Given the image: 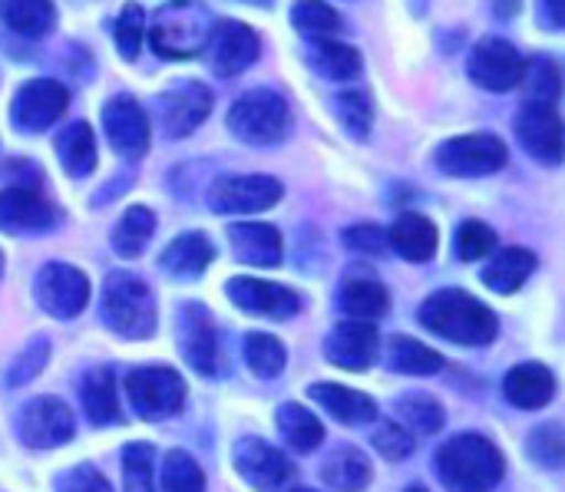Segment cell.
Returning <instances> with one entry per match:
<instances>
[{
    "instance_id": "e575fe53",
    "label": "cell",
    "mask_w": 565,
    "mask_h": 492,
    "mask_svg": "<svg viewBox=\"0 0 565 492\" xmlns=\"http://www.w3.org/2000/svg\"><path fill=\"white\" fill-rule=\"evenodd\" d=\"M156 232V215L146 205H132L113 228V252L119 258H139Z\"/></svg>"
},
{
    "instance_id": "db71d44e",
    "label": "cell",
    "mask_w": 565,
    "mask_h": 492,
    "mask_svg": "<svg viewBox=\"0 0 565 492\" xmlns=\"http://www.w3.org/2000/svg\"><path fill=\"white\" fill-rule=\"evenodd\" d=\"M407 492H430V490H424V486H411Z\"/></svg>"
},
{
    "instance_id": "cb8c5ba5",
    "label": "cell",
    "mask_w": 565,
    "mask_h": 492,
    "mask_svg": "<svg viewBox=\"0 0 565 492\" xmlns=\"http://www.w3.org/2000/svg\"><path fill=\"white\" fill-rule=\"evenodd\" d=\"M437 242H440L437 225L420 212L401 215L387 232V248H394L407 261H430L437 255Z\"/></svg>"
},
{
    "instance_id": "4fadbf2b",
    "label": "cell",
    "mask_w": 565,
    "mask_h": 492,
    "mask_svg": "<svg viewBox=\"0 0 565 492\" xmlns=\"http://www.w3.org/2000/svg\"><path fill=\"white\" fill-rule=\"evenodd\" d=\"M281 195L285 189L271 175H225L209 189V205L218 215H252L278 205Z\"/></svg>"
},
{
    "instance_id": "83f0119b",
    "label": "cell",
    "mask_w": 565,
    "mask_h": 492,
    "mask_svg": "<svg viewBox=\"0 0 565 492\" xmlns=\"http://www.w3.org/2000/svg\"><path fill=\"white\" fill-rule=\"evenodd\" d=\"M311 69L324 79H334V83H344V79H354L364 66L361 53L341 40H308V50H305Z\"/></svg>"
},
{
    "instance_id": "9c48e42d",
    "label": "cell",
    "mask_w": 565,
    "mask_h": 492,
    "mask_svg": "<svg viewBox=\"0 0 565 492\" xmlns=\"http://www.w3.org/2000/svg\"><path fill=\"white\" fill-rule=\"evenodd\" d=\"M526 56L503 36H483L470 56H467V73L480 89L490 93H510L523 83Z\"/></svg>"
},
{
    "instance_id": "7402d4cb",
    "label": "cell",
    "mask_w": 565,
    "mask_h": 492,
    "mask_svg": "<svg viewBox=\"0 0 565 492\" xmlns=\"http://www.w3.org/2000/svg\"><path fill=\"white\" fill-rule=\"evenodd\" d=\"M232 255L252 268H275L281 265V232L268 222H232L228 225Z\"/></svg>"
},
{
    "instance_id": "d6986e66",
    "label": "cell",
    "mask_w": 565,
    "mask_h": 492,
    "mask_svg": "<svg viewBox=\"0 0 565 492\" xmlns=\"http://www.w3.org/2000/svg\"><path fill=\"white\" fill-rule=\"evenodd\" d=\"M238 477L258 492H278L285 483H291V463L265 440L258 437H242L232 450Z\"/></svg>"
},
{
    "instance_id": "681fc988",
    "label": "cell",
    "mask_w": 565,
    "mask_h": 492,
    "mask_svg": "<svg viewBox=\"0 0 565 492\" xmlns=\"http://www.w3.org/2000/svg\"><path fill=\"white\" fill-rule=\"evenodd\" d=\"M56 492H113V486H109V480L96 467L79 463V467H73L70 473L60 477Z\"/></svg>"
},
{
    "instance_id": "f5cc1de1",
    "label": "cell",
    "mask_w": 565,
    "mask_h": 492,
    "mask_svg": "<svg viewBox=\"0 0 565 492\" xmlns=\"http://www.w3.org/2000/svg\"><path fill=\"white\" fill-rule=\"evenodd\" d=\"M242 3H258V7H268L271 0H242Z\"/></svg>"
},
{
    "instance_id": "d4e9b609",
    "label": "cell",
    "mask_w": 565,
    "mask_h": 492,
    "mask_svg": "<svg viewBox=\"0 0 565 492\" xmlns=\"http://www.w3.org/2000/svg\"><path fill=\"white\" fill-rule=\"evenodd\" d=\"M503 394L513 407L520 410H540L553 400L556 394V377L550 367L543 364H520L507 374L503 381Z\"/></svg>"
},
{
    "instance_id": "11a10c76",
    "label": "cell",
    "mask_w": 565,
    "mask_h": 492,
    "mask_svg": "<svg viewBox=\"0 0 565 492\" xmlns=\"http://www.w3.org/2000/svg\"><path fill=\"white\" fill-rule=\"evenodd\" d=\"M0 271H3V255H0Z\"/></svg>"
},
{
    "instance_id": "ab89813d",
    "label": "cell",
    "mask_w": 565,
    "mask_h": 492,
    "mask_svg": "<svg viewBox=\"0 0 565 492\" xmlns=\"http://www.w3.org/2000/svg\"><path fill=\"white\" fill-rule=\"evenodd\" d=\"M397 414H401L407 434L414 430V434L430 437V434H437V430L444 427V407H440L434 397H427V394H411V397H404V400L397 404Z\"/></svg>"
},
{
    "instance_id": "7a4b0ae2",
    "label": "cell",
    "mask_w": 565,
    "mask_h": 492,
    "mask_svg": "<svg viewBox=\"0 0 565 492\" xmlns=\"http://www.w3.org/2000/svg\"><path fill=\"white\" fill-rule=\"evenodd\" d=\"M444 486L454 492H490L500 486L507 460L497 443L480 434H460L447 440L434 460Z\"/></svg>"
},
{
    "instance_id": "30bf717a",
    "label": "cell",
    "mask_w": 565,
    "mask_h": 492,
    "mask_svg": "<svg viewBox=\"0 0 565 492\" xmlns=\"http://www.w3.org/2000/svg\"><path fill=\"white\" fill-rule=\"evenodd\" d=\"M66 106H70V89L60 79L50 76L26 79L10 103V122L20 132H43L66 113Z\"/></svg>"
},
{
    "instance_id": "5bb4252c",
    "label": "cell",
    "mask_w": 565,
    "mask_h": 492,
    "mask_svg": "<svg viewBox=\"0 0 565 492\" xmlns=\"http://www.w3.org/2000/svg\"><path fill=\"white\" fill-rule=\"evenodd\" d=\"M175 338H179V351H182L185 364L195 374H202V377L218 374V364H222L218 334H215V321L205 304H182Z\"/></svg>"
},
{
    "instance_id": "9f6ffc18",
    "label": "cell",
    "mask_w": 565,
    "mask_h": 492,
    "mask_svg": "<svg viewBox=\"0 0 565 492\" xmlns=\"http://www.w3.org/2000/svg\"><path fill=\"white\" fill-rule=\"evenodd\" d=\"M295 492H315V490H295Z\"/></svg>"
},
{
    "instance_id": "816d5d0a",
    "label": "cell",
    "mask_w": 565,
    "mask_h": 492,
    "mask_svg": "<svg viewBox=\"0 0 565 492\" xmlns=\"http://www.w3.org/2000/svg\"><path fill=\"white\" fill-rule=\"evenodd\" d=\"M540 17L550 30H563L565 0H540Z\"/></svg>"
},
{
    "instance_id": "603a6c76",
    "label": "cell",
    "mask_w": 565,
    "mask_h": 492,
    "mask_svg": "<svg viewBox=\"0 0 565 492\" xmlns=\"http://www.w3.org/2000/svg\"><path fill=\"white\" fill-rule=\"evenodd\" d=\"M212 258H215V245L209 242V235L185 232V235L169 242V248L159 255V265H162L166 275H172L179 281H192V278L205 275Z\"/></svg>"
},
{
    "instance_id": "bcb514c9",
    "label": "cell",
    "mask_w": 565,
    "mask_h": 492,
    "mask_svg": "<svg viewBox=\"0 0 565 492\" xmlns=\"http://www.w3.org/2000/svg\"><path fill=\"white\" fill-rule=\"evenodd\" d=\"M46 354H50V341H46V338H33V341L17 354V361L10 364V371H7V384H10V387H20V384L33 381V377L43 371Z\"/></svg>"
},
{
    "instance_id": "f35d334b",
    "label": "cell",
    "mask_w": 565,
    "mask_h": 492,
    "mask_svg": "<svg viewBox=\"0 0 565 492\" xmlns=\"http://www.w3.org/2000/svg\"><path fill=\"white\" fill-rule=\"evenodd\" d=\"M334 116L354 139H367L374 122V103L364 89H344L334 96Z\"/></svg>"
},
{
    "instance_id": "4316f807",
    "label": "cell",
    "mask_w": 565,
    "mask_h": 492,
    "mask_svg": "<svg viewBox=\"0 0 565 492\" xmlns=\"http://www.w3.org/2000/svg\"><path fill=\"white\" fill-rule=\"evenodd\" d=\"M341 311L351 318V321H377L391 311V295L387 288L371 278V275H354L341 285Z\"/></svg>"
},
{
    "instance_id": "60d3db41",
    "label": "cell",
    "mask_w": 565,
    "mask_h": 492,
    "mask_svg": "<svg viewBox=\"0 0 565 492\" xmlns=\"http://www.w3.org/2000/svg\"><path fill=\"white\" fill-rule=\"evenodd\" d=\"M162 492H205V473L185 450H172L162 460Z\"/></svg>"
},
{
    "instance_id": "d590c367",
    "label": "cell",
    "mask_w": 565,
    "mask_h": 492,
    "mask_svg": "<svg viewBox=\"0 0 565 492\" xmlns=\"http://www.w3.org/2000/svg\"><path fill=\"white\" fill-rule=\"evenodd\" d=\"M384 357H387V367L397 374H437L444 367V357L437 351H430L427 344L404 338V334H397L384 344Z\"/></svg>"
},
{
    "instance_id": "ffe728a7",
    "label": "cell",
    "mask_w": 565,
    "mask_h": 492,
    "mask_svg": "<svg viewBox=\"0 0 565 492\" xmlns=\"http://www.w3.org/2000/svg\"><path fill=\"white\" fill-rule=\"evenodd\" d=\"M228 298L235 308L248 311V314H262V318H295L301 311V298L298 291L275 285V281H262V278H232L225 285Z\"/></svg>"
},
{
    "instance_id": "52a82bcc",
    "label": "cell",
    "mask_w": 565,
    "mask_h": 492,
    "mask_svg": "<svg viewBox=\"0 0 565 492\" xmlns=\"http://www.w3.org/2000/svg\"><path fill=\"white\" fill-rule=\"evenodd\" d=\"M510 149L500 136L490 132H470V136H454L437 149V165L447 175L457 179H480L493 175L507 165Z\"/></svg>"
},
{
    "instance_id": "9a60e30c",
    "label": "cell",
    "mask_w": 565,
    "mask_h": 492,
    "mask_svg": "<svg viewBox=\"0 0 565 492\" xmlns=\"http://www.w3.org/2000/svg\"><path fill=\"white\" fill-rule=\"evenodd\" d=\"M73 414L60 397H36L20 410L17 434L30 450H53L73 440Z\"/></svg>"
},
{
    "instance_id": "b9f144b4",
    "label": "cell",
    "mask_w": 565,
    "mask_h": 492,
    "mask_svg": "<svg viewBox=\"0 0 565 492\" xmlns=\"http://www.w3.org/2000/svg\"><path fill=\"white\" fill-rule=\"evenodd\" d=\"M113 40H116V50L122 53V60H136L139 50H142V40H146V13L139 3H126L116 26H113Z\"/></svg>"
},
{
    "instance_id": "3957f363",
    "label": "cell",
    "mask_w": 565,
    "mask_h": 492,
    "mask_svg": "<svg viewBox=\"0 0 565 492\" xmlns=\"http://www.w3.org/2000/svg\"><path fill=\"white\" fill-rule=\"evenodd\" d=\"M212 23L215 17L202 0H169L152 17L149 43L162 60H192L205 50Z\"/></svg>"
},
{
    "instance_id": "7c38bea8",
    "label": "cell",
    "mask_w": 565,
    "mask_h": 492,
    "mask_svg": "<svg viewBox=\"0 0 565 492\" xmlns=\"http://www.w3.org/2000/svg\"><path fill=\"white\" fill-rule=\"evenodd\" d=\"M33 295L46 314L66 321V318H76L89 304V281L79 268L50 261L40 268V275L33 281Z\"/></svg>"
},
{
    "instance_id": "6da1fadb",
    "label": "cell",
    "mask_w": 565,
    "mask_h": 492,
    "mask_svg": "<svg viewBox=\"0 0 565 492\" xmlns=\"http://www.w3.org/2000/svg\"><path fill=\"white\" fill-rule=\"evenodd\" d=\"M420 324L454 344H467V347H483L497 338L500 324L497 314L473 298L470 291L460 288H444L437 295H430L420 304Z\"/></svg>"
},
{
    "instance_id": "7bdbcfd3",
    "label": "cell",
    "mask_w": 565,
    "mask_h": 492,
    "mask_svg": "<svg viewBox=\"0 0 565 492\" xmlns=\"http://www.w3.org/2000/svg\"><path fill=\"white\" fill-rule=\"evenodd\" d=\"M152 457L149 443H129L122 450V492H152Z\"/></svg>"
},
{
    "instance_id": "8992f818",
    "label": "cell",
    "mask_w": 565,
    "mask_h": 492,
    "mask_svg": "<svg viewBox=\"0 0 565 492\" xmlns=\"http://www.w3.org/2000/svg\"><path fill=\"white\" fill-rule=\"evenodd\" d=\"M126 400L139 420H169L185 404V381L172 367H136L126 377Z\"/></svg>"
},
{
    "instance_id": "836d02e7",
    "label": "cell",
    "mask_w": 565,
    "mask_h": 492,
    "mask_svg": "<svg viewBox=\"0 0 565 492\" xmlns=\"http://www.w3.org/2000/svg\"><path fill=\"white\" fill-rule=\"evenodd\" d=\"M275 420H278L281 437H285L295 450H301V453L318 450V447L324 443V427H321V420H318L308 407H301V404H295V400L281 404L278 414H275Z\"/></svg>"
},
{
    "instance_id": "484cf974",
    "label": "cell",
    "mask_w": 565,
    "mask_h": 492,
    "mask_svg": "<svg viewBox=\"0 0 565 492\" xmlns=\"http://www.w3.org/2000/svg\"><path fill=\"white\" fill-rule=\"evenodd\" d=\"M308 394H311V400H318L341 424L361 427V424L377 420V404L361 391H351V387H341V384H315Z\"/></svg>"
},
{
    "instance_id": "d6a6232c",
    "label": "cell",
    "mask_w": 565,
    "mask_h": 492,
    "mask_svg": "<svg viewBox=\"0 0 565 492\" xmlns=\"http://www.w3.org/2000/svg\"><path fill=\"white\" fill-rule=\"evenodd\" d=\"M321 477L331 490L338 492H361L367 490L374 470H371V460L354 450V447H341L338 453H331V460L321 467Z\"/></svg>"
},
{
    "instance_id": "8fae6325",
    "label": "cell",
    "mask_w": 565,
    "mask_h": 492,
    "mask_svg": "<svg viewBox=\"0 0 565 492\" xmlns=\"http://www.w3.org/2000/svg\"><path fill=\"white\" fill-rule=\"evenodd\" d=\"M202 53H205V60H209L215 76H238V73H245L258 60L262 40L242 20H215Z\"/></svg>"
},
{
    "instance_id": "277c9868",
    "label": "cell",
    "mask_w": 565,
    "mask_h": 492,
    "mask_svg": "<svg viewBox=\"0 0 565 492\" xmlns=\"http://www.w3.org/2000/svg\"><path fill=\"white\" fill-rule=\"evenodd\" d=\"M103 321L126 341L156 334V301L149 285L132 271H109L103 281Z\"/></svg>"
},
{
    "instance_id": "c3c4849f",
    "label": "cell",
    "mask_w": 565,
    "mask_h": 492,
    "mask_svg": "<svg viewBox=\"0 0 565 492\" xmlns=\"http://www.w3.org/2000/svg\"><path fill=\"white\" fill-rule=\"evenodd\" d=\"M414 437L401 427V424H384L377 434H374V450L381 453V457H387L391 463H401V460H407L411 453H414Z\"/></svg>"
},
{
    "instance_id": "1f68e13d",
    "label": "cell",
    "mask_w": 565,
    "mask_h": 492,
    "mask_svg": "<svg viewBox=\"0 0 565 492\" xmlns=\"http://www.w3.org/2000/svg\"><path fill=\"white\" fill-rule=\"evenodd\" d=\"M56 159L70 179H83L96 169V136L86 122H70L56 136Z\"/></svg>"
},
{
    "instance_id": "ac0fdd59",
    "label": "cell",
    "mask_w": 565,
    "mask_h": 492,
    "mask_svg": "<svg viewBox=\"0 0 565 492\" xmlns=\"http://www.w3.org/2000/svg\"><path fill=\"white\" fill-rule=\"evenodd\" d=\"M516 136L536 162L543 165L563 162V119L553 103L530 99L516 116Z\"/></svg>"
},
{
    "instance_id": "f1b7e54d",
    "label": "cell",
    "mask_w": 565,
    "mask_h": 492,
    "mask_svg": "<svg viewBox=\"0 0 565 492\" xmlns=\"http://www.w3.org/2000/svg\"><path fill=\"white\" fill-rule=\"evenodd\" d=\"M536 265H540V258L530 248H503L483 268V285L490 291L513 295L516 288H523L530 281V275L536 271Z\"/></svg>"
},
{
    "instance_id": "4dcf8cb0",
    "label": "cell",
    "mask_w": 565,
    "mask_h": 492,
    "mask_svg": "<svg viewBox=\"0 0 565 492\" xmlns=\"http://www.w3.org/2000/svg\"><path fill=\"white\" fill-rule=\"evenodd\" d=\"M79 397H83V410L93 424L106 427V424H119V394H116V377L109 367H96L83 377L79 384Z\"/></svg>"
},
{
    "instance_id": "e0dca14e",
    "label": "cell",
    "mask_w": 565,
    "mask_h": 492,
    "mask_svg": "<svg viewBox=\"0 0 565 492\" xmlns=\"http://www.w3.org/2000/svg\"><path fill=\"white\" fill-rule=\"evenodd\" d=\"M103 132L126 159H142L149 152V116L129 93H119L103 106Z\"/></svg>"
},
{
    "instance_id": "ee69618b",
    "label": "cell",
    "mask_w": 565,
    "mask_h": 492,
    "mask_svg": "<svg viewBox=\"0 0 565 492\" xmlns=\"http://www.w3.org/2000/svg\"><path fill=\"white\" fill-rule=\"evenodd\" d=\"M559 79H563L559 76V66L550 56H540V60L526 63V69H523V83H526V89L533 93L536 103H553L559 96V86H563Z\"/></svg>"
},
{
    "instance_id": "74e56055",
    "label": "cell",
    "mask_w": 565,
    "mask_h": 492,
    "mask_svg": "<svg viewBox=\"0 0 565 492\" xmlns=\"http://www.w3.org/2000/svg\"><path fill=\"white\" fill-rule=\"evenodd\" d=\"M285 361H288L285 357V344L278 338L262 334V331L245 338V364L252 367L255 377H262V381L278 377L285 371Z\"/></svg>"
},
{
    "instance_id": "5b68a950",
    "label": "cell",
    "mask_w": 565,
    "mask_h": 492,
    "mask_svg": "<svg viewBox=\"0 0 565 492\" xmlns=\"http://www.w3.org/2000/svg\"><path fill=\"white\" fill-rule=\"evenodd\" d=\"M225 126L238 142L278 146L291 132V106L278 89H248L232 103Z\"/></svg>"
},
{
    "instance_id": "7dc6e473",
    "label": "cell",
    "mask_w": 565,
    "mask_h": 492,
    "mask_svg": "<svg viewBox=\"0 0 565 492\" xmlns=\"http://www.w3.org/2000/svg\"><path fill=\"white\" fill-rule=\"evenodd\" d=\"M530 457L543 467H563V430L559 424H546V427H536L533 437H530Z\"/></svg>"
},
{
    "instance_id": "8d00e7d4",
    "label": "cell",
    "mask_w": 565,
    "mask_h": 492,
    "mask_svg": "<svg viewBox=\"0 0 565 492\" xmlns=\"http://www.w3.org/2000/svg\"><path fill=\"white\" fill-rule=\"evenodd\" d=\"M291 26L301 36H308V40H328V36L334 40L344 30V20L324 0H295V7H291Z\"/></svg>"
},
{
    "instance_id": "44dd1931",
    "label": "cell",
    "mask_w": 565,
    "mask_h": 492,
    "mask_svg": "<svg viewBox=\"0 0 565 492\" xmlns=\"http://www.w3.org/2000/svg\"><path fill=\"white\" fill-rule=\"evenodd\" d=\"M377 351H381V334L374 324L364 321H344L324 341V357L344 371H367L377 361Z\"/></svg>"
},
{
    "instance_id": "2e32d148",
    "label": "cell",
    "mask_w": 565,
    "mask_h": 492,
    "mask_svg": "<svg viewBox=\"0 0 565 492\" xmlns=\"http://www.w3.org/2000/svg\"><path fill=\"white\" fill-rule=\"evenodd\" d=\"M56 222H60V212L40 189L33 185L0 189V232L36 235V232H50Z\"/></svg>"
},
{
    "instance_id": "ba28073f",
    "label": "cell",
    "mask_w": 565,
    "mask_h": 492,
    "mask_svg": "<svg viewBox=\"0 0 565 492\" xmlns=\"http://www.w3.org/2000/svg\"><path fill=\"white\" fill-rule=\"evenodd\" d=\"M152 106H156V119H159L162 136L182 139L209 119L212 89L199 79H182V83H172L169 89H162Z\"/></svg>"
},
{
    "instance_id": "f546056e",
    "label": "cell",
    "mask_w": 565,
    "mask_h": 492,
    "mask_svg": "<svg viewBox=\"0 0 565 492\" xmlns=\"http://www.w3.org/2000/svg\"><path fill=\"white\" fill-rule=\"evenodd\" d=\"M0 20L23 40H40L56 26L53 0H0Z\"/></svg>"
},
{
    "instance_id": "f907efd6",
    "label": "cell",
    "mask_w": 565,
    "mask_h": 492,
    "mask_svg": "<svg viewBox=\"0 0 565 492\" xmlns=\"http://www.w3.org/2000/svg\"><path fill=\"white\" fill-rule=\"evenodd\" d=\"M344 245L364 255H381L387 248V232L377 225H354L344 232Z\"/></svg>"
},
{
    "instance_id": "f6af8a7d",
    "label": "cell",
    "mask_w": 565,
    "mask_h": 492,
    "mask_svg": "<svg viewBox=\"0 0 565 492\" xmlns=\"http://www.w3.org/2000/svg\"><path fill=\"white\" fill-rule=\"evenodd\" d=\"M493 248H497V232H493L490 225L470 218V222H463V225L457 228V255H460L463 261H480V258H487Z\"/></svg>"
}]
</instances>
